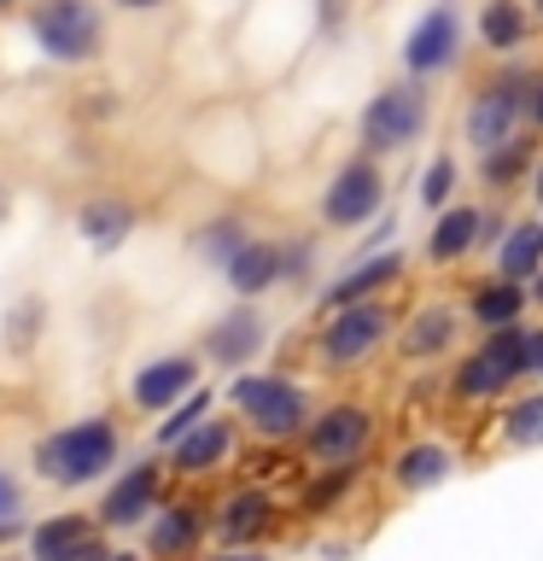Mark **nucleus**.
Listing matches in <instances>:
<instances>
[{"label": "nucleus", "instance_id": "nucleus-41", "mask_svg": "<svg viewBox=\"0 0 543 561\" xmlns=\"http://www.w3.org/2000/svg\"><path fill=\"white\" fill-rule=\"evenodd\" d=\"M532 375L543 380V340H538V357H532Z\"/></svg>", "mask_w": 543, "mask_h": 561}, {"label": "nucleus", "instance_id": "nucleus-25", "mask_svg": "<svg viewBox=\"0 0 543 561\" xmlns=\"http://www.w3.org/2000/svg\"><path fill=\"white\" fill-rule=\"evenodd\" d=\"M543 270V222H515V228H502V240H497V275L502 280H532Z\"/></svg>", "mask_w": 543, "mask_h": 561}, {"label": "nucleus", "instance_id": "nucleus-45", "mask_svg": "<svg viewBox=\"0 0 543 561\" xmlns=\"http://www.w3.org/2000/svg\"><path fill=\"white\" fill-rule=\"evenodd\" d=\"M0 403H7V392H0Z\"/></svg>", "mask_w": 543, "mask_h": 561}, {"label": "nucleus", "instance_id": "nucleus-35", "mask_svg": "<svg viewBox=\"0 0 543 561\" xmlns=\"http://www.w3.org/2000/svg\"><path fill=\"white\" fill-rule=\"evenodd\" d=\"M525 117H532L538 129H543V82H532V88H525Z\"/></svg>", "mask_w": 543, "mask_h": 561}, {"label": "nucleus", "instance_id": "nucleus-14", "mask_svg": "<svg viewBox=\"0 0 543 561\" xmlns=\"http://www.w3.org/2000/svg\"><path fill=\"white\" fill-rule=\"evenodd\" d=\"M105 538L94 508H59V515H42L24 533V556L30 561H100L105 556Z\"/></svg>", "mask_w": 543, "mask_h": 561}, {"label": "nucleus", "instance_id": "nucleus-4", "mask_svg": "<svg viewBox=\"0 0 543 561\" xmlns=\"http://www.w3.org/2000/svg\"><path fill=\"white\" fill-rule=\"evenodd\" d=\"M397 333V316L385 298H368V305H345V310H327L322 328H315V363L327 368V375H345V368H362L368 357H380L385 345H392Z\"/></svg>", "mask_w": 543, "mask_h": 561}, {"label": "nucleus", "instance_id": "nucleus-30", "mask_svg": "<svg viewBox=\"0 0 543 561\" xmlns=\"http://www.w3.org/2000/svg\"><path fill=\"white\" fill-rule=\"evenodd\" d=\"M480 35H485L490 53H515V47L525 42V12H520V0H485Z\"/></svg>", "mask_w": 543, "mask_h": 561}, {"label": "nucleus", "instance_id": "nucleus-15", "mask_svg": "<svg viewBox=\"0 0 543 561\" xmlns=\"http://www.w3.org/2000/svg\"><path fill=\"white\" fill-rule=\"evenodd\" d=\"M385 210V175L374 158H350V164L322 187V222L327 228H362Z\"/></svg>", "mask_w": 543, "mask_h": 561}, {"label": "nucleus", "instance_id": "nucleus-28", "mask_svg": "<svg viewBox=\"0 0 543 561\" xmlns=\"http://www.w3.org/2000/svg\"><path fill=\"white\" fill-rule=\"evenodd\" d=\"M0 328H7V333H0V345L18 351V357H30V351L42 345V333H47V305L35 293H24L7 316H0Z\"/></svg>", "mask_w": 543, "mask_h": 561}, {"label": "nucleus", "instance_id": "nucleus-10", "mask_svg": "<svg viewBox=\"0 0 543 561\" xmlns=\"http://www.w3.org/2000/svg\"><path fill=\"white\" fill-rule=\"evenodd\" d=\"M357 129H362L368 158H385V152L415 147L420 129H427V94H420V82L380 88V94L362 105V123H357Z\"/></svg>", "mask_w": 543, "mask_h": 561}, {"label": "nucleus", "instance_id": "nucleus-29", "mask_svg": "<svg viewBox=\"0 0 543 561\" xmlns=\"http://www.w3.org/2000/svg\"><path fill=\"white\" fill-rule=\"evenodd\" d=\"M245 240H252V228H245L240 217H210V222H199L193 252H199V263H210V270H222V263L234 257Z\"/></svg>", "mask_w": 543, "mask_h": 561}, {"label": "nucleus", "instance_id": "nucleus-8", "mask_svg": "<svg viewBox=\"0 0 543 561\" xmlns=\"http://www.w3.org/2000/svg\"><path fill=\"white\" fill-rule=\"evenodd\" d=\"M280 533V497L263 480H240L210 503V538L222 550H263Z\"/></svg>", "mask_w": 543, "mask_h": 561}, {"label": "nucleus", "instance_id": "nucleus-40", "mask_svg": "<svg viewBox=\"0 0 543 561\" xmlns=\"http://www.w3.org/2000/svg\"><path fill=\"white\" fill-rule=\"evenodd\" d=\"M18 533H24V526H0V556H7L12 543H18Z\"/></svg>", "mask_w": 543, "mask_h": 561}, {"label": "nucleus", "instance_id": "nucleus-13", "mask_svg": "<svg viewBox=\"0 0 543 561\" xmlns=\"http://www.w3.org/2000/svg\"><path fill=\"white\" fill-rule=\"evenodd\" d=\"M193 386H205V363L193 351H164V357H147L129 375V410L158 421L164 410H175Z\"/></svg>", "mask_w": 543, "mask_h": 561}, {"label": "nucleus", "instance_id": "nucleus-1", "mask_svg": "<svg viewBox=\"0 0 543 561\" xmlns=\"http://www.w3.org/2000/svg\"><path fill=\"white\" fill-rule=\"evenodd\" d=\"M123 450H129V438H123L117 415L94 410V415L59 421V427H47L35 438L30 473L53 491H88V485H105L123 468Z\"/></svg>", "mask_w": 543, "mask_h": 561}, {"label": "nucleus", "instance_id": "nucleus-11", "mask_svg": "<svg viewBox=\"0 0 543 561\" xmlns=\"http://www.w3.org/2000/svg\"><path fill=\"white\" fill-rule=\"evenodd\" d=\"M240 421L234 415H222V410H210L193 433H182L175 445L164 450V468H170V480H182V485H199V480H217V473L240 456Z\"/></svg>", "mask_w": 543, "mask_h": 561}, {"label": "nucleus", "instance_id": "nucleus-12", "mask_svg": "<svg viewBox=\"0 0 543 561\" xmlns=\"http://www.w3.org/2000/svg\"><path fill=\"white\" fill-rule=\"evenodd\" d=\"M210 538V503L199 497H170L158 503V515L140 526V556L147 561H199Z\"/></svg>", "mask_w": 543, "mask_h": 561}, {"label": "nucleus", "instance_id": "nucleus-43", "mask_svg": "<svg viewBox=\"0 0 543 561\" xmlns=\"http://www.w3.org/2000/svg\"><path fill=\"white\" fill-rule=\"evenodd\" d=\"M7 205H12V199H7V187H0V217H7Z\"/></svg>", "mask_w": 543, "mask_h": 561}, {"label": "nucleus", "instance_id": "nucleus-22", "mask_svg": "<svg viewBox=\"0 0 543 561\" xmlns=\"http://www.w3.org/2000/svg\"><path fill=\"white\" fill-rule=\"evenodd\" d=\"M140 228V210L123 199V193H94L77 210V234L88 240V252H123Z\"/></svg>", "mask_w": 543, "mask_h": 561}, {"label": "nucleus", "instance_id": "nucleus-44", "mask_svg": "<svg viewBox=\"0 0 543 561\" xmlns=\"http://www.w3.org/2000/svg\"><path fill=\"white\" fill-rule=\"evenodd\" d=\"M12 7H18V0H0V12H12Z\"/></svg>", "mask_w": 543, "mask_h": 561}, {"label": "nucleus", "instance_id": "nucleus-16", "mask_svg": "<svg viewBox=\"0 0 543 561\" xmlns=\"http://www.w3.org/2000/svg\"><path fill=\"white\" fill-rule=\"evenodd\" d=\"M525 77H502V82H490V88H480L473 94V105H467V147L473 152H497L502 140H515L520 135V117H525Z\"/></svg>", "mask_w": 543, "mask_h": 561}, {"label": "nucleus", "instance_id": "nucleus-20", "mask_svg": "<svg viewBox=\"0 0 543 561\" xmlns=\"http://www.w3.org/2000/svg\"><path fill=\"white\" fill-rule=\"evenodd\" d=\"M455 450L444 445V438H409L397 456H392V491H403V497H427V491L450 485L455 480Z\"/></svg>", "mask_w": 543, "mask_h": 561}, {"label": "nucleus", "instance_id": "nucleus-39", "mask_svg": "<svg viewBox=\"0 0 543 561\" xmlns=\"http://www.w3.org/2000/svg\"><path fill=\"white\" fill-rule=\"evenodd\" d=\"M525 298H532V305H543V270H538L532 280H525Z\"/></svg>", "mask_w": 543, "mask_h": 561}, {"label": "nucleus", "instance_id": "nucleus-36", "mask_svg": "<svg viewBox=\"0 0 543 561\" xmlns=\"http://www.w3.org/2000/svg\"><path fill=\"white\" fill-rule=\"evenodd\" d=\"M100 561H147L140 550H129V543H105V556Z\"/></svg>", "mask_w": 543, "mask_h": 561}, {"label": "nucleus", "instance_id": "nucleus-23", "mask_svg": "<svg viewBox=\"0 0 543 561\" xmlns=\"http://www.w3.org/2000/svg\"><path fill=\"white\" fill-rule=\"evenodd\" d=\"M525 287L520 280H502V275H490V280H480V287L467 293V322L480 328V333H497V328H515V322H525Z\"/></svg>", "mask_w": 543, "mask_h": 561}, {"label": "nucleus", "instance_id": "nucleus-9", "mask_svg": "<svg viewBox=\"0 0 543 561\" xmlns=\"http://www.w3.org/2000/svg\"><path fill=\"white\" fill-rule=\"evenodd\" d=\"M269 340H275V328H269V316H263V305H240L234 298L217 322L199 328V351H193V357L222 368V375H245V368H257Z\"/></svg>", "mask_w": 543, "mask_h": 561}, {"label": "nucleus", "instance_id": "nucleus-24", "mask_svg": "<svg viewBox=\"0 0 543 561\" xmlns=\"http://www.w3.org/2000/svg\"><path fill=\"white\" fill-rule=\"evenodd\" d=\"M480 217L485 210H473V205H444L438 210V222L427 234V263H462L473 245H480Z\"/></svg>", "mask_w": 543, "mask_h": 561}, {"label": "nucleus", "instance_id": "nucleus-5", "mask_svg": "<svg viewBox=\"0 0 543 561\" xmlns=\"http://www.w3.org/2000/svg\"><path fill=\"white\" fill-rule=\"evenodd\" d=\"M30 35L42 47V59L77 70L105 53V12H100V0H35Z\"/></svg>", "mask_w": 543, "mask_h": 561}, {"label": "nucleus", "instance_id": "nucleus-3", "mask_svg": "<svg viewBox=\"0 0 543 561\" xmlns=\"http://www.w3.org/2000/svg\"><path fill=\"white\" fill-rule=\"evenodd\" d=\"M538 340H543V328H525V322L485 333V340L455 363L450 398H462V403H497V398H508L525 375H532Z\"/></svg>", "mask_w": 543, "mask_h": 561}, {"label": "nucleus", "instance_id": "nucleus-2", "mask_svg": "<svg viewBox=\"0 0 543 561\" xmlns=\"http://www.w3.org/2000/svg\"><path fill=\"white\" fill-rule=\"evenodd\" d=\"M228 415L240 421V433H252L257 445H298V433L310 427L315 398L304 380L280 375V368H245V375L228 380Z\"/></svg>", "mask_w": 543, "mask_h": 561}, {"label": "nucleus", "instance_id": "nucleus-7", "mask_svg": "<svg viewBox=\"0 0 543 561\" xmlns=\"http://www.w3.org/2000/svg\"><path fill=\"white\" fill-rule=\"evenodd\" d=\"M374 433H380V415L357 398H333V403H315L310 427L298 433V450L310 456L315 468H357L368 450H374Z\"/></svg>", "mask_w": 543, "mask_h": 561}, {"label": "nucleus", "instance_id": "nucleus-19", "mask_svg": "<svg viewBox=\"0 0 543 561\" xmlns=\"http://www.w3.org/2000/svg\"><path fill=\"white\" fill-rule=\"evenodd\" d=\"M392 340L403 351V363H438L455 351V340H462V310L455 305H420L409 322H397Z\"/></svg>", "mask_w": 543, "mask_h": 561}, {"label": "nucleus", "instance_id": "nucleus-27", "mask_svg": "<svg viewBox=\"0 0 543 561\" xmlns=\"http://www.w3.org/2000/svg\"><path fill=\"white\" fill-rule=\"evenodd\" d=\"M210 410H217V392H210V386H193V392H187L182 403H175V410H164V415L152 421V450L164 456V450L175 445V438L193 433V427H199V421H205Z\"/></svg>", "mask_w": 543, "mask_h": 561}, {"label": "nucleus", "instance_id": "nucleus-37", "mask_svg": "<svg viewBox=\"0 0 543 561\" xmlns=\"http://www.w3.org/2000/svg\"><path fill=\"white\" fill-rule=\"evenodd\" d=\"M205 561H269L263 550H217V556H205Z\"/></svg>", "mask_w": 543, "mask_h": 561}, {"label": "nucleus", "instance_id": "nucleus-17", "mask_svg": "<svg viewBox=\"0 0 543 561\" xmlns=\"http://www.w3.org/2000/svg\"><path fill=\"white\" fill-rule=\"evenodd\" d=\"M462 59V12L450 0H438L427 18H415V30L403 35V70L420 82V77H438Z\"/></svg>", "mask_w": 543, "mask_h": 561}, {"label": "nucleus", "instance_id": "nucleus-32", "mask_svg": "<svg viewBox=\"0 0 543 561\" xmlns=\"http://www.w3.org/2000/svg\"><path fill=\"white\" fill-rule=\"evenodd\" d=\"M450 193H455V158L450 152H438L427 170H420V205L427 210H444L450 205Z\"/></svg>", "mask_w": 543, "mask_h": 561}, {"label": "nucleus", "instance_id": "nucleus-26", "mask_svg": "<svg viewBox=\"0 0 543 561\" xmlns=\"http://www.w3.org/2000/svg\"><path fill=\"white\" fill-rule=\"evenodd\" d=\"M497 433H502V445H508V450H543V386H538V392L508 398V410H502V421H497Z\"/></svg>", "mask_w": 543, "mask_h": 561}, {"label": "nucleus", "instance_id": "nucleus-21", "mask_svg": "<svg viewBox=\"0 0 543 561\" xmlns=\"http://www.w3.org/2000/svg\"><path fill=\"white\" fill-rule=\"evenodd\" d=\"M222 280H228V293H234L240 305H257V298H269V293L280 287V240L252 234L234 257L222 263Z\"/></svg>", "mask_w": 543, "mask_h": 561}, {"label": "nucleus", "instance_id": "nucleus-33", "mask_svg": "<svg viewBox=\"0 0 543 561\" xmlns=\"http://www.w3.org/2000/svg\"><path fill=\"white\" fill-rule=\"evenodd\" d=\"M525 158H532V147H525V140L515 135V140H502L497 152H485V182H515V175L525 170Z\"/></svg>", "mask_w": 543, "mask_h": 561}, {"label": "nucleus", "instance_id": "nucleus-42", "mask_svg": "<svg viewBox=\"0 0 543 561\" xmlns=\"http://www.w3.org/2000/svg\"><path fill=\"white\" fill-rule=\"evenodd\" d=\"M532 187H538V205H543V158H538V182Z\"/></svg>", "mask_w": 543, "mask_h": 561}, {"label": "nucleus", "instance_id": "nucleus-46", "mask_svg": "<svg viewBox=\"0 0 543 561\" xmlns=\"http://www.w3.org/2000/svg\"><path fill=\"white\" fill-rule=\"evenodd\" d=\"M538 12H543V0H538Z\"/></svg>", "mask_w": 543, "mask_h": 561}, {"label": "nucleus", "instance_id": "nucleus-38", "mask_svg": "<svg viewBox=\"0 0 543 561\" xmlns=\"http://www.w3.org/2000/svg\"><path fill=\"white\" fill-rule=\"evenodd\" d=\"M112 7H117V12H158L164 0H112Z\"/></svg>", "mask_w": 543, "mask_h": 561}, {"label": "nucleus", "instance_id": "nucleus-34", "mask_svg": "<svg viewBox=\"0 0 543 561\" xmlns=\"http://www.w3.org/2000/svg\"><path fill=\"white\" fill-rule=\"evenodd\" d=\"M24 508H30V485L0 462V526H24Z\"/></svg>", "mask_w": 543, "mask_h": 561}, {"label": "nucleus", "instance_id": "nucleus-31", "mask_svg": "<svg viewBox=\"0 0 543 561\" xmlns=\"http://www.w3.org/2000/svg\"><path fill=\"white\" fill-rule=\"evenodd\" d=\"M357 473H362V462L357 468H315V480L304 485V515H333L339 497L357 485Z\"/></svg>", "mask_w": 543, "mask_h": 561}, {"label": "nucleus", "instance_id": "nucleus-6", "mask_svg": "<svg viewBox=\"0 0 543 561\" xmlns=\"http://www.w3.org/2000/svg\"><path fill=\"white\" fill-rule=\"evenodd\" d=\"M170 468H164V456L147 450V456H135V462H123L112 480H105L100 491V503H94V520H100V533L105 538H117V533H140L152 515H158V503L170 497Z\"/></svg>", "mask_w": 543, "mask_h": 561}, {"label": "nucleus", "instance_id": "nucleus-18", "mask_svg": "<svg viewBox=\"0 0 543 561\" xmlns=\"http://www.w3.org/2000/svg\"><path fill=\"white\" fill-rule=\"evenodd\" d=\"M403 270H409V257L397 252V245H385V252H368V257H357L350 270L339 275V280H327L322 287V316L327 310H345V305H368V298H385L403 280Z\"/></svg>", "mask_w": 543, "mask_h": 561}]
</instances>
